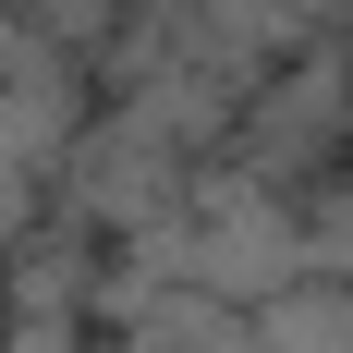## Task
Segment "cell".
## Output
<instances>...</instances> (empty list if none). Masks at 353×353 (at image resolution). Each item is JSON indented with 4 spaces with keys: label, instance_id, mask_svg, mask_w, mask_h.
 Masks as SVG:
<instances>
[{
    "label": "cell",
    "instance_id": "obj_1",
    "mask_svg": "<svg viewBox=\"0 0 353 353\" xmlns=\"http://www.w3.org/2000/svg\"><path fill=\"white\" fill-rule=\"evenodd\" d=\"M341 134H353V73H341V49H292V61L256 85L232 159H244L268 195H305V183L329 171V146H341Z\"/></svg>",
    "mask_w": 353,
    "mask_h": 353
},
{
    "label": "cell",
    "instance_id": "obj_5",
    "mask_svg": "<svg viewBox=\"0 0 353 353\" xmlns=\"http://www.w3.org/2000/svg\"><path fill=\"white\" fill-rule=\"evenodd\" d=\"M0 329H12V281H0Z\"/></svg>",
    "mask_w": 353,
    "mask_h": 353
},
{
    "label": "cell",
    "instance_id": "obj_3",
    "mask_svg": "<svg viewBox=\"0 0 353 353\" xmlns=\"http://www.w3.org/2000/svg\"><path fill=\"white\" fill-rule=\"evenodd\" d=\"M244 353H353V281L292 268L281 292H256L244 305Z\"/></svg>",
    "mask_w": 353,
    "mask_h": 353
},
{
    "label": "cell",
    "instance_id": "obj_2",
    "mask_svg": "<svg viewBox=\"0 0 353 353\" xmlns=\"http://www.w3.org/2000/svg\"><path fill=\"white\" fill-rule=\"evenodd\" d=\"M73 122H85L73 61L12 49V61H0V232L37 219V195H49V171H61V146H73Z\"/></svg>",
    "mask_w": 353,
    "mask_h": 353
},
{
    "label": "cell",
    "instance_id": "obj_4",
    "mask_svg": "<svg viewBox=\"0 0 353 353\" xmlns=\"http://www.w3.org/2000/svg\"><path fill=\"white\" fill-rule=\"evenodd\" d=\"M292 232H305V268L353 281V171H317V183H305V195H292Z\"/></svg>",
    "mask_w": 353,
    "mask_h": 353
}]
</instances>
